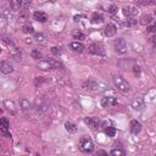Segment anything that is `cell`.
<instances>
[{
  "instance_id": "1",
  "label": "cell",
  "mask_w": 156,
  "mask_h": 156,
  "mask_svg": "<svg viewBox=\"0 0 156 156\" xmlns=\"http://www.w3.org/2000/svg\"><path fill=\"white\" fill-rule=\"evenodd\" d=\"M79 150H80L82 152H85V154L93 152V151H94V144H93L91 139H89V138H87V136L82 138L80 141H79Z\"/></svg>"
},
{
  "instance_id": "2",
  "label": "cell",
  "mask_w": 156,
  "mask_h": 156,
  "mask_svg": "<svg viewBox=\"0 0 156 156\" xmlns=\"http://www.w3.org/2000/svg\"><path fill=\"white\" fill-rule=\"evenodd\" d=\"M113 84H115V87L119 90V91H128L129 90V88H130V85H129V83L124 79V78H122V77H119V76H115L113 77Z\"/></svg>"
},
{
  "instance_id": "3",
  "label": "cell",
  "mask_w": 156,
  "mask_h": 156,
  "mask_svg": "<svg viewBox=\"0 0 156 156\" xmlns=\"http://www.w3.org/2000/svg\"><path fill=\"white\" fill-rule=\"evenodd\" d=\"M113 48H115V51L118 52V54H126L128 48H127V44L124 41L123 38H117L113 40Z\"/></svg>"
},
{
  "instance_id": "4",
  "label": "cell",
  "mask_w": 156,
  "mask_h": 156,
  "mask_svg": "<svg viewBox=\"0 0 156 156\" xmlns=\"http://www.w3.org/2000/svg\"><path fill=\"white\" fill-rule=\"evenodd\" d=\"M89 51L94 55H99V56H104L105 55V46L101 43H94L89 46Z\"/></svg>"
},
{
  "instance_id": "5",
  "label": "cell",
  "mask_w": 156,
  "mask_h": 156,
  "mask_svg": "<svg viewBox=\"0 0 156 156\" xmlns=\"http://www.w3.org/2000/svg\"><path fill=\"white\" fill-rule=\"evenodd\" d=\"M122 12H123V15L127 17V18H134V17H136L138 16V13H139V10L135 7V6H124L123 9H122Z\"/></svg>"
},
{
  "instance_id": "6",
  "label": "cell",
  "mask_w": 156,
  "mask_h": 156,
  "mask_svg": "<svg viewBox=\"0 0 156 156\" xmlns=\"http://www.w3.org/2000/svg\"><path fill=\"white\" fill-rule=\"evenodd\" d=\"M0 129H1V133H2L4 136L11 138V134H10V132H9V129H10V123H9V119H7L6 117H1V119H0Z\"/></svg>"
},
{
  "instance_id": "7",
  "label": "cell",
  "mask_w": 156,
  "mask_h": 156,
  "mask_svg": "<svg viewBox=\"0 0 156 156\" xmlns=\"http://www.w3.org/2000/svg\"><path fill=\"white\" fill-rule=\"evenodd\" d=\"M84 123L88 127H90L91 129H94V130L99 129V127L101 126V121L99 118H96V117H87V118H84Z\"/></svg>"
},
{
  "instance_id": "8",
  "label": "cell",
  "mask_w": 156,
  "mask_h": 156,
  "mask_svg": "<svg viewBox=\"0 0 156 156\" xmlns=\"http://www.w3.org/2000/svg\"><path fill=\"white\" fill-rule=\"evenodd\" d=\"M101 105L102 107H111L117 105V99L115 96H105L101 99Z\"/></svg>"
},
{
  "instance_id": "9",
  "label": "cell",
  "mask_w": 156,
  "mask_h": 156,
  "mask_svg": "<svg viewBox=\"0 0 156 156\" xmlns=\"http://www.w3.org/2000/svg\"><path fill=\"white\" fill-rule=\"evenodd\" d=\"M116 32H117V27H116L113 23H107L106 27L104 28V34H105L106 37H108V38L113 37V35L116 34Z\"/></svg>"
},
{
  "instance_id": "10",
  "label": "cell",
  "mask_w": 156,
  "mask_h": 156,
  "mask_svg": "<svg viewBox=\"0 0 156 156\" xmlns=\"http://www.w3.org/2000/svg\"><path fill=\"white\" fill-rule=\"evenodd\" d=\"M130 106H132V108H133L134 111H141V110L144 108V106H145V104H144V99H141V98H136V99H134V100L132 101Z\"/></svg>"
},
{
  "instance_id": "11",
  "label": "cell",
  "mask_w": 156,
  "mask_h": 156,
  "mask_svg": "<svg viewBox=\"0 0 156 156\" xmlns=\"http://www.w3.org/2000/svg\"><path fill=\"white\" fill-rule=\"evenodd\" d=\"M129 129L133 134H139L140 130H141V123L136 119H132L130 123H129Z\"/></svg>"
},
{
  "instance_id": "12",
  "label": "cell",
  "mask_w": 156,
  "mask_h": 156,
  "mask_svg": "<svg viewBox=\"0 0 156 156\" xmlns=\"http://www.w3.org/2000/svg\"><path fill=\"white\" fill-rule=\"evenodd\" d=\"M0 71L4 73V74H10L12 71H13V67L12 65L9 62V61H2L0 63Z\"/></svg>"
},
{
  "instance_id": "13",
  "label": "cell",
  "mask_w": 156,
  "mask_h": 156,
  "mask_svg": "<svg viewBox=\"0 0 156 156\" xmlns=\"http://www.w3.org/2000/svg\"><path fill=\"white\" fill-rule=\"evenodd\" d=\"M33 18L38 22H46L48 21V15L45 12H41V11H35L33 13Z\"/></svg>"
},
{
  "instance_id": "14",
  "label": "cell",
  "mask_w": 156,
  "mask_h": 156,
  "mask_svg": "<svg viewBox=\"0 0 156 156\" xmlns=\"http://www.w3.org/2000/svg\"><path fill=\"white\" fill-rule=\"evenodd\" d=\"M4 105H5V107H6V110L11 113V115H16V107H15V104H13V101H11V100H5L4 101Z\"/></svg>"
},
{
  "instance_id": "15",
  "label": "cell",
  "mask_w": 156,
  "mask_h": 156,
  "mask_svg": "<svg viewBox=\"0 0 156 156\" xmlns=\"http://www.w3.org/2000/svg\"><path fill=\"white\" fill-rule=\"evenodd\" d=\"M90 21H91V23H94V24L101 23V22L104 21V16H102L100 12H94V13L91 15V18H90Z\"/></svg>"
},
{
  "instance_id": "16",
  "label": "cell",
  "mask_w": 156,
  "mask_h": 156,
  "mask_svg": "<svg viewBox=\"0 0 156 156\" xmlns=\"http://www.w3.org/2000/svg\"><path fill=\"white\" fill-rule=\"evenodd\" d=\"M69 49H71V50H73V51L82 52V51H83V49H84V45H83L82 43H79V41H72V43L69 44Z\"/></svg>"
},
{
  "instance_id": "17",
  "label": "cell",
  "mask_w": 156,
  "mask_h": 156,
  "mask_svg": "<svg viewBox=\"0 0 156 156\" xmlns=\"http://www.w3.org/2000/svg\"><path fill=\"white\" fill-rule=\"evenodd\" d=\"M21 108H22V111L24 113H28L29 110H30V104H29V101L26 98H22L21 99Z\"/></svg>"
},
{
  "instance_id": "18",
  "label": "cell",
  "mask_w": 156,
  "mask_h": 156,
  "mask_svg": "<svg viewBox=\"0 0 156 156\" xmlns=\"http://www.w3.org/2000/svg\"><path fill=\"white\" fill-rule=\"evenodd\" d=\"M83 88H85V89H89V90H94V89H96V88H98V83H96L95 80L88 79L87 82H84V84H83Z\"/></svg>"
},
{
  "instance_id": "19",
  "label": "cell",
  "mask_w": 156,
  "mask_h": 156,
  "mask_svg": "<svg viewBox=\"0 0 156 156\" xmlns=\"http://www.w3.org/2000/svg\"><path fill=\"white\" fill-rule=\"evenodd\" d=\"M48 62L50 63L51 68H63V63H62L60 60H56V58H50V60H48Z\"/></svg>"
},
{
  "instance_id": "20",
  "label": "cell",
  "mask_w": 156,
  "mask_h": 156,
  "mask_svg": "<svg viewBox=\"0 0 156 156\" xmlns=\"http://www.w3.org/2000/svg\"><path fill=\"white\" fill-rule=\"evenodd\" d=\"M22 2L23 0H10V6L13 11H18L22 6Z\"/></svg>"
},
{
  "instance_id": "21",
  "label": "cell",
  "mask_w": 156,
  "mask_h": 156,
  "mask_svg": "<svg viewBox=\"0 0 156 156\" xmlns=\"http://www.w3.org/2000/svg\"><path fill=\"white\" fill-rule=\"evenodd\" d=\"M152 16L151 15H149V13H145V15H143L141 16V18H140V23L141 24H144V26H146V24H150L151 22H152Z\"/></svg>"
},
{
  "instance_id": "22",
  "label": "cell",
  "mask_w": 156,
  "mask_h": 156,
  "mask_svg": "<svg viewBox=\"0 0 156 156\" xmlns=\"http://www.w3.org/2000/svg\"><path fill=\"white\" fill-rule=\"evenodd\" d=\"M65 129L68 132V133H76L77 132V126L74 124V123H72V122H66L65 123Z\"/></svg>"
},
{
  "instance_id": "23",
  "label": "cell",
  "mask_w": 156,
  "mask_h": 156,
  "mask_svg": "<svg viewBox=\"0 0 156 156\" xmlns=\"http://www.w3.org/2000/svg\"><path fill=\"white\" fill-rule=\"evenodd\" d=\"M105 134H106L107 136H110V138H113V136L116 135V128L112 127V126L106 127V128H105Z\"/></svg>"
},
{
  "instance_id": "24",
  "label": "cell",
  "mask_w": 156,
  "mask_h": 156,
  "mask_svg": "<svg viewBox=\"0 0 156 156\" xmlns=\"http://www.w3.org/2000/svg\"><path fill=\"white\" fill-rule=\"evenodd\" d=\"M30 56H32L34 60H41V58H43V54H41L38 49H33L32 52H30Z\"/></svg>"
},
{
  "instance_id": "25",
  "label": "cell",
  "mask_w": 156,
  "mask_h": 156,
  "mask_svg": "<svg viewBox=\"0 0 156 156\" xmlns=\"http://www.w3.org/2000/svg\"><path fill=\"white\" fill-rule=\"evenodd\" d=\"M110 154H111L112 156H124V155H126L124 150H122V149H112V150L110 151Z\"/></svg>"
},
{
  "instance_id": "26",
  "label": "cell",
  "mask_w": 156,
  "mask_h": 156,
  "mask_svg": "<svg viewBox=\"0 0 156 156\" xmlns=\"http://www.w3.org/2000/svg\"><path fill=\"white\" fill-rule=\"evenodd\" d=\"M38 67H39L40 69H51V66H50V63L48 62V60H46V61H40L39 65H38Z\"/></svg>"
},
{
  "instance_id": "27",
  "label": "cell",
  "mask_w": 156,
  "mask_h": 156,
  "mask_svg": "<svg viewBox=\"0 0 156 156\" xmlns=\"http://www.w3.org/2000/svg\"><path fill=\"white\" fill-rule=\"evenodd\" d=\"M123 24L127 26V27H134V26H136V20H134V18H128V20H126V21L123 22Z\"/></svg>"
},
{
  "instance_id": "28",
  "label": "cell",
  "mask_w": 156,
  "mask_h": 156,
  "mask_svg": "<svg viewBox=\"0 0 156 156\" xmlns=\"http://www.w3.org/2000/svg\"><path fill=\"white\" fill-rule=\"evenodd\" d=\"M72 35H73L74 39H84V38H85V35H84L82 32H79V30H74V32L72 33Z\"/></svg>"
},
{
  "instance_id": "29",
  "label": "cell",
  "mask_w": 156,
  "mask_h": 156,
  "mask_svg": "<svg viewBox=\"0 0 156 156\" xmlns=\"http://www.w3.org/2000/svg\"><path fill=\"white\" fill-rule=\"evenodd\" d=\"M51 52H52L54 55L58 56V55L62 54V49H61L60 46H52V48H51Z\"/></svg>"
},
{
  "instance_id": "30",
  "label": "cell",
  "mask_w": 156,
  "mask_h": 156,
  "mask_svg": "<svg viewBox=\"0 0 156 156\" xmlns=\"http://www.w3.org/2000/svg\"><path fill=\"white\" fill-rule=\"evenodd\" d=\"M23 32L27 33V34H33L34 28H33V26H26V27H23Z\"/></svg>"
},
{
  "instance_id": "31",
  "label": "cell",
  "mask_w": 156,
  "mask_h": 156,
  "mask_svg": "<svg viewBox=\"0 0 156 156\" xmlns=\"http://www.w3.org/2000/svg\"><path fill=\"white\" fill-rule=\"evenodd\" d=\"M44 39H45V38H44V35H43L41 33H35V40H37V41L44 43V41H45Z\"/></svg>"
},
{
  "instance_id": "32",
  "label": "cell",
  "mask_w": 156,
  "mask_h": 156,
  "mask_svg": "<svg viewBox=\"0 0 156 156\" xmlns=\"http://www.w3.org/2000/svg\"><path fill=\"white\" fill-rule=\"evenodd\" d=\"M147 32H150V33H156V23L149 26V27H147Z\"/></svg>"
},
{
  "instance_id": "33",
  "label": "cell",
  "mask_w": 156,
  "mask_h": 156,
  "mask_svg": "<svg viewBox=\"0 0 156 156\" xmlns=\"http://www.w3.org/2000/svg\"><path fill=\"white\" fill-rule=\"evenodd\" d=\"M117 10H118V9H117V6L112 5V6H110V7H108V10H107V11H108V12H111V13H116V12H117Z\"/></svg>"
},
{
  "instance_id": "34",
  "label": "cell",
  "mask_w": 156,
  "mask_h": 156,
  "mask_svg": "<svg viewBox=\"0 0 156 156\" xmlns=\"http://www.w3.org/2000/svg\"><path fill=\"white\" fill-rule=\"evenodd\" d=\"M110 126H111V121H104V122H101V127H104V128L110 127Z\"/></svg>"
},
{
  "instance_id": "35",
  "label": "cell",
  "mask_w": 156,
  "mask_h": 156,
  "mask_svg": "<svg viewBox=\"0 0 156 156\" xmlns=\"http://www.w3.org/2000/svg\"><path fill=\"white\" fill-rule=\"evenodd\" d=\"M80 18H85V16H83V15H76V16L73 17V20H74V21H77V22H78V21H80Z\"/></svg>"
},
{
  "instance_id": "36",
  "label": "cell",
  "mask_w": 156,
  "mask_h": 156,
  "mask_svg": "<svg viewBox=\"0 0 156 156\" xmlns=\"http://www.w3.org/2000/svg\"><path fill=\"white\" fill-rule=\"evenodd\" d=\"M135 2H138V4H143V5H145V4H147L149 1L147 0H134Z\"/></svg>"
},
{
  "instance_id": "37",
  "label": "cell",
  "mask_w": 156,
  "mask_h": 156,
  "mask_svg": "<svg viewBox=\"0 0 156 156\" xmlns=\"http://www.w3.org/2000/svg\"><path fill=\"white\" fill-rule=\"evenodd\" d=\"M96 155H107V152L104 151V150H99V151L96 152Z\"/></svg>"
},
{
  "instance_id": "38",
  "label": "cell",
  "mask_w": 156,
  "mask_h": 156,
  "mask_svg": "<svg viewBox=\"0 0 156 156\" xmlns=\"http://www.w3.org/2000/svg\"><path fill=\"white\" fill-rule=\"evenodd\" d=\"M134 72H135V74H136V73H138V74L140 73V69H139V67H138V66H134Z\"/></svg>"
},
{
  "instance_id": "39",
  "label": "cell",
  "mask_w": 156,
  "mask_h": 156,
  "mask_svg": "<svg viewBox=\"0 0 156 156\" xmlns=\"http://www.w3.org/2000/svg\"><path fill=\"white\" fill-rule=\"evenodd\" d=\"M151 43L156 46V37H152V38H151Z\"/></svg>"
},
{
  "instance_id": "40",
  "label": "cell",
  "mask_w": 156,
  "mask_h": 156,
  "mask_svg": "<svg viewBox=\"0 0 156 156\" xmlns=\"http://www.w3.org/2000/svg\"><path fill=\"white\" fill-rule=\"evenodd\" d=\"M30 1H32V0H26V1H24V6H28V5L30 4Z\"/></svg>"
},
{
  "instance_id": "41",
  "label": "cell",
  "mask_w": 156,
  "mask_h": 156,
  "mask_svg": "<svg viewBox=\"0 0 156 156\" xmlns=\"http://www.w3.org/2000/svg\"><path fill=\"white\" fill-rule=\"evenodd\" d=\"M44 1H52V0H44Z\"/></svg>"
}]
</instances>
